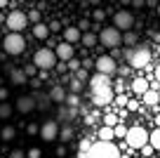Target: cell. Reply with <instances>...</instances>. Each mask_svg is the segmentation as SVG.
<instances>
[{"mask_svg":"<svg viewBox=\"0 0 160 158\" xmlns=\"http://www.w3.org/2000/svg\"><path fill=\"white\" fill-rule=\"evenodd\" d=\"M127 144H130L132 149H141L144 144H148V132H146L141 125H134V128L127 130Z\"/></svg>","mask_w":160,"mask_h":158,"instance_id":"52a82bcc","label":"cell"},{"mask_svg":"<svg viewBox=\"0 0 160 158\" xmlns=\"http://www.w3.org/2000/svg\"><path fill=\"white\" fill-rule=\"evenodd\" d=\"M104 125H106V128H115V125H118V116L106 113V116H104Z\"/></svg>","mask_w":160,"mask_h":158,"instance_id":"4316f807","label":"cell"},{"mask_svg":"<svg viewBox=\"0 0 160 158\" xmlns=\"http://www.w3.org/2000/svg\"><path fill=\"white\" fill-rule=\"evenodd\" d=\"M78 158H120V151L113 142H97L87 149V153H78Z\"/></svg>","mask_w":160,"mask_h":158,"instance_id":"7a4b0ae2","label":"cell"},{"mask_svg":"<svg viewBox=\"0 0 160 158\" xmlns=\"http://www.w3.org/2000/svg\"><path fill=\"white\" fill-rule=\"evenodd\" d=\"M75 78L78 80H87V69H78L75 71Z\"/></svg>","mask_w":160,"mask_h":158,"instance_id":"d590c367","label":"cell"},{"mask_svg":"<svg viewBox=\"0 0 160 158\" xmlns=\"http://www.w3.org/2000/svg\"><path fill=\"white\" fill-rule=\"evenodd\" d=\"M90 94H92L94 106H104V104L113 102L115 90H113V83H111V76H104V73L92 76L90 78Z\"/></svg>","mask_w":160,"mask_h":158,"instance_id":"6da1fadb","label":"cell"},{"mask_svg":"<svg viewBox=\"0 0 160 158\" xmlns=\"http://www.w3.org/2000/svg\"><path fill=\"white\" fill-rule=\"evenodd\" d=\"M90 3H94V5H97V3H99V0H90Z\"/></svg>","mask_w":160,"mask_h":158,"instance_id":"816d5d0a","label":"cell"},{"mask_svg":"<svg viewBox=\"0 0 160 158\" xmlns=\"http://www.w3.org/2000/svg\"><path fill=\"white\" fill-rule=\"evenodd\" d=\"M12 111H14V106H12V104H7V102L0 104V118H10Z\"/></svg>","mask_w":160,"mask_h":158,"instance_id":"cb8c5ba5","label":"cell"},{"mask_svg":"<svg viewBox=\"0 0 160 158\" xmlns=\"http://www.w3.org/2000/svg\"><path fill=\"white\" fill-rule=\"evenodd\" d=\"M148 144L155 151H160V128H155L153 132H148Z\"/></svg>","mask_w":160,"mask_h":158,"instance_id":"ffe728a7","label":"cell"},{"mask_svg":"<svg viewBox=\"0 0 160 158\" xmlns=\"http://www.w3.org/2000/svg\"><path fill=\"white\" fill-rule=\"evenodd\" d=\"M10 158H26V153L21 151V149H14V151L10 153Z\"/></svg>","mask_w":160,"mask_h":158,"instance_id":"f35d334b","label":"cell"},{"mask_svg":"<svg viewBox=\"0 0 160 158\" xmlns=\"http://www.w3.org/2000/svg\"><path fill=\"white\" fill-rule=\"evenodd\" d=\"M14 109L19 111V113H28V111L35 109V97H19L14 104Z\"/></svg>","mask_w":160,"mask_h":158,"instance_id":"4fadbf2b","label":"cell"},{"mask_svg":"<svg viewBox=\"0 0 160 158\" xmlns=\"http://www.w3.org/2000/svg\"><path fill=\"white\" fill-rule=\"evenodd\" d=\"M66 69H68V64H66V61H64V64H57V71H59V73H66Z\"/></svg>","mask_w":160,"mask_h":158,"instance_id":"7bdbcfd3","label":"cell"},{"mask_svg":"<svg viewBox=\"0 0 160 158\" xmlns=\"http://www.w3.org/2000/svg\"><path fill=\"white\" fill-rule=\"evenodd\" d=\"M54 52H57V59H61V61H71V59H73V45L66 43V40L57 45Z\"/></svg>","mask_w":160,"mask_h":158,"instance_id":"7c38bea8","label":"cell"},{"mask_svg":"<svg viewBox=\"0 0 160 158\" xmlns=\"http://www.w3.org/2000/svg\"><path fill=\"white\" fill-rule=\"evenodd\" d=\"M33 35L40 38V40H45L47 35H50V26H47V24H35L33 26Z\"/></svg>","mask_w":160,"mask_h":158,"instance_id":"ac0fdd59","label":"cell"},{"mask_svg":"<svg viewBox=\"0 0 160 158\" xmlns=\"http://www.w3.org/2000/svg\"><path fill=\"white\" fill-rule=\"evenodd\" d=\"M127 59H130L132 69H146L148 61H151V50L144 47V45H141V47H134L130 55H127Z\"/></svg>","mask_w":160,"mask_h":158,"instance_id":"5b68a950","label":"cell"},{"mask_svg":"<svg viewBox=\"0 0 160 158\" xmlns=\"http://www.w3.org/2000/svg\"><path fill=\"white\" fill-rule=\"evenodd\" d=\"M57 31H64L59 21H50V33H57Z\"/></svg>","mask_w":160,"mask_h":158,"instance_id":"8d00e7d4","label":"cell"},{"mask_svg":"<svg viewBox=\"0 0 160 158\" xmlns=\"http://www.w3.org/2000/svg\"><path fill=\"white\" fill-rule=\"evenodd\" d=\"M158 52H160V47H158Z\"/></svg>","mask_w":160,"mask_h":158,"instance_id":"db71d44e","label":"cell"},{"mask_svg":"<svg viewBox=\"0 0 160 158\" xmlns=\"http://www.w3.org/2000/svg\"><path fill=\"white\" fill-rule=\"evenodd\" d=\"M28 21H33V24H40V12H38V10H31V12H28Z\"/></svg>","mask_w":160,"mask_h":158,"instance_id":"1f68e13d","label":"cell"},{"mask_svg":"<svg viewBox=\"0 0 160 158\" xmlns=\"http://www.w3.org/2000/svg\"><path fill=\"white\" fill-rule=\"evenodd\" d=\"M155 10H158V14H160V3H158V7H155Z\"/></svg>","mask_w":160,"mask_h":158,"instance_id":"f907efd6","label":"cell"},{"mask_svg":"<svg viewBox=\"0 0 160 158\" xmlns=\"http://www.w3.org/2000/svg\"><path fill=\"white\" fill-rule=\"evenodd\" d=\"M78 29H80V31H82V29L87 31V29H90V21H87V19H82V21H80V24H78Z\"/></svg>","mask_w":160,"mask_h":158,"instance_id":"b9f144b4","label":"cell"},{"mask_svg":"<svg viewBox=\"0 0 160 158\" xmlns=\"http://www.w3.org/2000/svg\"><path fill=\"white\" fill-rule=\"evenodd\" d=\"M122 43H125V45H137V33H132V31H127V33L122 35Z\"/></svg>","mask_w":160,"mask_h":158,"instance_id":"83f0119b","label":"cell"},{"mask_svg":"<svg viewBox=\"0 0 160 158\" xmlns=\"http://www.w3.org/2000/svg\"><path fill=\"white\" fill-rule=\"evenodd\" d=\"M94 69H97V73L113 76L115 73V59H113V57H108V55H101V57H97V59H94Z\"/></svg>","mask_w":160,"mask_h":158,"instance_id":"9c48e42d","label":"cell"},{"mask_svg":"<svg viewBox=\"0 0 160 158\" xmlns=\"http://www.w3.org/2000/svg\"><path fill=\"white\" fill-rule=\"evenodd\" d=\"M40 137L45 139V142H54V139L59 137V123H54V120L42 123L40 125Z\"/></svg>","mask_w":160,"mask_h":158,"instance_id":"8fae6325","label":"cell"},{"mask_svg":"<svg viewBox=\"0 0 160 158\" xmlns=\"http://www.w3.org/2000/svg\"><path fill=\"white\" fill-rule=\"evenodd\" d=\"M132 5H134V7H144L146 0H132Z\"/></svg>","mask_w":160,"mask_h":158,"instance_id":"ee69618b","label":"cell"},{"mask_svg":"<svg viewBox=\"0 0 160 158\" xmlns=\"http://www.w3.org/2000/svg\"><path fill=\"white\" fill-rule=\"evenodd\" d=\"M158 102H160V94L153 92V90H148V92L144 94V104L146 106H158Z\"/></svg>","mask_w":160,"mask_h":158,"instance_id":"d6986e66","label":"cell"},{"mask_svg":"<svg viewBox=\"0 0 160 158\" xmlns=\"http://www.w3.org/2000/svg\"><path fill=\"white\" fill-rule=\"evenodd\" d=\"M132 92L139 94V97H144V94L148 92V80L146 78H134L132 80Z\"/></svg>","mask_w":160,"mask_h":158,"instance_id":"9a60e30c","label":"cell"},{"mask_svg":"<svg viewBox=\"0 0 160 158\" xmlns=\"http://www.w3.org/2000/svg\"><path fill=\"white\" fill-rule=\"evenodd\" d=\"M24 73L28 76V78H35V76L40 73V69H38L35 64H26V66H24Z\"/></svg>","mask_w":160,"mask_h":158,"instance_id":"d4e9b609","label":"cell"},{"mask_svg":"<svg viewBox=\"0 0 160 158\" xmlns=\"http://www.w3.org/2000/svg\"><path fill=\"white\" fill-rule=\"evenodd\" d=\"M33 64L38 66L40 71L54 69V66H57V52H54V50H50V47L38 50V52H35V57H33Z\"/></svg>","mask_w":160,"mask_h":158,"instance_id":"3957f363","label":"cell"},{"mask_svg":"<svg viewBox=\"0 0 160 158\" xmlns=\"http://www.w3.org/2000/svg\"><path fill=\"white\" fill-rule=\"evenodd\" d=\"M26 130H28V134H40V128H38L35 123H31V125H28Z\"/></svg>","mask_w":160,"mask_h":158,"instance_id":"60d3db41","label":"cell"},{"mask_svg":"<svg viewBox=\"0 0 160 158\" xmlns=\"http://www.w3.org/2000/svg\"><path fill=\"white\" fill-rule=\"evenodd\" d=\"M59 137L64 139V142H68V139L73 137V130H71V128H64V130H59Z\"/></svg>","mask_w":160,"mask_h":158,"instance_id":"4dcf8cb0","label":"cell"},{"mask_svg":"<svg viewBox=\"0 0 160 158\" xmlns=\"http://www.w3.org/2000/svg\"><path fill=\"white\" fill-rule=\"evenodd\" d=\"M71 92H73V94L82 92V80H78V78H73V80H71Z\"/></svg>","mask_w":160,"mask_h":158,"instance_id":"f1b7e54d","label":"cell"},{"mask_svg":"<svg viewBox=\"0 0 160 158\" xmlns=\"http://www.w3.org/2000/svg\"><path fill=\"white\" fill-rule=\"evenodd\" d=\"M64 104H68L71 109H78L80 99H78V94H73V92H71V94H66V102H64Z\"/></svg>","mask_w":160,"mask_h":158,"instance_id":"484cf974","label":"cell"},{"mask_svg":"<svg viewBox=\"0 0 160 158\" xmlns=\"http://www.w3.org/2000/svg\"><path fill=\"white\" fill-rule=\"evenodd\" d=\"M75 3H80V0H75Z\"/></svg>","mask_w":160,"mask_h":158,"instance_id":"f5cc1de1","label":"cell"},{"mask_svg":"<svg viewBox=\"0 0 160 158\" xmlns=\"http://www.w3.org/2000/svg\"><path fill=\"white\" fill-rule=\"evenodd\" d=\"M104 17H106L104 10H94V12H92V19H94V21H104Z\"/></svg>","mask_w":160,"mask_h":158,"instance_id":"d6a6232c","label":"cell"},{"mask_svg":"<svg viewBox=\"0 0 160 158\" xmlns=\"http://www.w3.org/2000/svg\"><path fill=\"white\" fill-rule=\"evenodd\" d=\"M158 104H160V102H158Z\"/></svg>","mask_w":160,"mask_h":158,"instance_id":"11a10c76","label":"cell"},{"mask_svg":"<svg viewBox=\"0 0 160 158\" xmlns=\"http://www.w3.org/2000/svg\"><path fill=\"white\" fill-rule=\"evenodd\" d=\"M66 64H68V69H71V71H78V69H82V64H80V61H75V59L66 61Z\"/></svg>","mask_w":160,"mask_h":158,"instance_id":"e575fe53","label":"cell"},{"mask_svg":"<svg viewBox=\"0 0 160 158\" xmlns=\"http://www.w3.org/2000/svg\"><path fill=\"white\" fill-rule=\"evenodd\" d=\"M80 40H82V45H85V47H94V45L99 43V35H94V33H87V31H85Z\"/></svg>","mask_w":160,"mask_h":158,"instance_id":"44dd1931","label":"cell"},{"mask_svg":"<svg viewBox=\"0 0 160 158\" xmlns=\"http://www.w3.org/2000/svg\"><path fill=\"white\" fill-rule=\"evenodd\" d=\"M24 47H26V40H24L21 33H12V31H10V33L5 35V40H2V50H5L7 55H12V57L21 55Z\"/></svg>","mask_w":160,"mask_h":158,"instance_id":"277c9868","label":"cell"},{"mask_svg":"<svg viewBox=\"0 0 160 158\" xmlns=\"http://www.w3.org/2000/svg\"><path fill=\"white\" fill-rule=\"evenodd\" d=\"M155 78H158V83H160V64L155 66Z\"/></svg>","mask_w":160,"mask_h":158,"instance_id":"7dc6e473","label":"cell"},{"mask_svg":"<svg viewBox=\"0 0 160 158\" xmlns=\"http://www.w3.org/2000/svg\"><path fill=\"white\" fill-rule=\"evenodd\" d=\"M7 97H10V90H7V87H0V102H7Z\"/></svg>","mask_w":160,"mask_h":158,"instance_id":"ab89813d","label":"cell"},{"mask_svg":"<svg viewBox=\"0 0 160 158\" xmlns=\"http://www.w3.org/2000/svg\"><path fill=\"white\" fill-rule=\"evenodd\" d=\"M113 132H115V137H127V128H125L122 123H118V125H115V128H113Z\"/></svg>","mask_w":160,"mask_h":158,"instance_id":"f546056e","label":"cell"},{"mask_svg":"<svg viewBox=\"0 0 160 158\" xmlns=\"http://www.w3.org/2000/svg\"><path fill=\"white\" fill-rule=\"evenodd\" d=\"M115 102H118V104H120V106H125V104H127V99H125V97H122V94H120V97H115Z\"/></svg>","mask_w":160,"mask_h":158,"instance_id":"f6af8a7d","label":"cell"},{"mask_svg":"<svg viewBox=\"0 0 160 158\" xmlns=\"http://www.w3.org/2000/svg\"><path fill=\"white\" fill-rule=\"evenodd\" d=\"M50 99H52V102H57V104H64V102H66V90H64V85H54V87H52V92H50Z\"/></svg>","mask_w":160,"mask_h":158,"instance_id":"2e32d148","label":"cell"},{"mask_svg":"<svg viewBox=\"0 0 160 158\" xmlns=\"http://www.w3.org/2000/svg\"><path fill=\"white\" fill-rule=\"evenodd\" d=\"M153 151H155V149L151 146V144H144V146H141V153H144V156H151Z\"/></svg>","mask_w":160,"mask_h":158,"instance_id":"74e56055","label":"cell"},{"mask_svg":"<svg viewBox=\"0 0 160 158\" xmlns=\"http://www.w3.org/2000/svg\"><path fill=\"white\" fill-rule=\"evenodd\" d=\"M99 43L104 45V47H118V45L122 43V33H120L115 26H111V29H101Z\"/></svg>","mask_w":160,"mask_h":158,"instance_id":"ba28073f","label":"cell"},{"mask_svg":"<svg viewBox=\"0 0 160 158\" xmlns=\"http://www.w3.org/2000/svg\"><path fill=\"white\" fill-rule=\"evenodd\" d=\"M5 24H7V29H10L12 33H19V31H24L26 26H28V14H24L21 10H14V12L7 14Z\"/></svg>","mask_w":160,"mask_h":158,"instance_id":"8992f818","label":"cell"},{"mask_svg":"<svg viewBox=\"0 0 160 158\" xmlns=\"http://www.w3.org/2000/svg\"><path fill=\"white\" fill-rule=\"evenodd\" d=\"M80 38H82V31H80L78 26H66V29H64V40H66V43L73 45V43H78Z\"/></svg>","mask_w":160,"mask_h":158,"instance_id":"5bb4252c","label":"cell"},{"mask_svg":"<svg viewBox=\"0 0 160 158\" xmlns=\"http://www.w3.org/2000/svg\"><path fill=\"white\" fill-rule=\"evenodd\" d=\"M40 156H42L40 149H28V153H26V158H40Z\"/></svg>","mask_w":160,"mask_h":158,"instance_id":"836d02e7","label":"cell"},{"mask_svg":"<svg viewBox=\"0 0 160 158\" xmlns=\"http://www.w3.org/2000/svg\"><path fill=\"white\" fill-rule=\"evenodd\" d=\"M10 80L14 85H26V83H28V76L24 73V69H21V71H10Z\"/></svg>","mask_w":160,"mask_h":158,"instance_id":"e0dca14e","label":"cell"},{"mask_svg":"<svg viewBox=\"0 0 160 158\" xmlns=\"http://www.w3.org/2000/svg\"><path fill=\"white\" fill-rule=\"evenodd\" d=\"M113 24H115V29H118V31L120 29H122V31H130L132 26H134V17H132L127 10H118L113 14Z\"/></svg>","mask_w":160,"mask_h":158,"instance_id":"30bf717a","label":"cell"},{"mask_svg":"<svg viewBox=\"0 0 160 158\" xmlns=\"http://www.w3.org/2000/svg\"><path fill=\"white\" fill-rule=\"evenodd\" d=\"M7 3H10V0H0V7H5V5H7Z\"/></svg>","mask_w":160,"mask_h":158,"instance_id":"681fc988","label":"cell"},{"mask_svg":"<svg viewBox=\"0 0 160 158\" xmlns=\"http://www.w3.org/2000/svg\"><path fill=\"white\" fill-rule=\"evenodd\" d=\"M113 137H115L113 128H106V125H104V128L99 130V139H101V142H111V139H113Z\"/></svg>","mask_w":160,"mask_h":158,"instance_id":"7402d4cb","label":"cell"},{"mask_svg":"<svg viewBox=\"0 0 160 158\" xmlns=\"http://www.w3.org/2000/svg\"><path fill=\"white\" fill-rule=\"evenodd\" d=\"M14 134H17V130L12 128V125H5V128L0 130V137L5 139V142H10V139H14Z\"/></svg>","mask_w":160,"mask_h":158,"instance_id":"603a6c76","label":"cell"},{"mask_svg":"<svg viewBox=\"0 0 160 158\" xmlns=\"http://www.w3.org/2000/svg\"><path fill=\"white\" fill-rule=\"evenodd\" d=\"M146 5H151V7H158V0H146Z\"/></svg>","mask_w":160,"mask_h":158,"instance_id":"bcb514c9","label":"cell"},{"mask_svg":"<svg viewBox=\"0 0 160 158\" xmlns=\"http://www.w3.org/2000/svg\"><path fill=\"white\" fill-rule=\"evenodd\" d=\"M155 125H158V128H160V113L155 116Z\"/></svg>","mask_w":160,"mask_h":158,"instance_id":"c3c4849f","label":"cell"}]
</instances>
